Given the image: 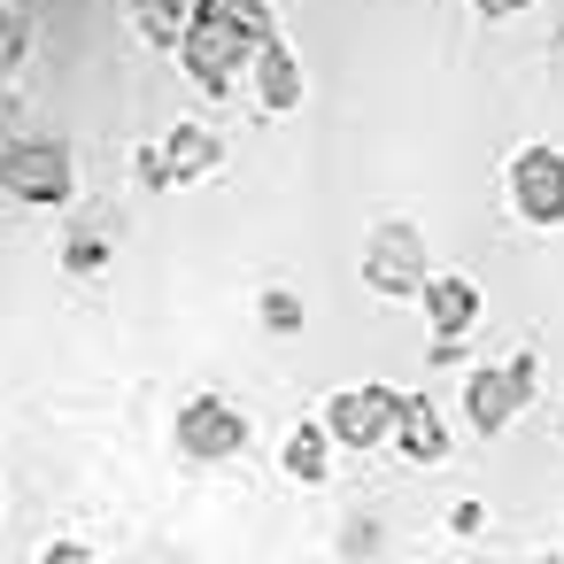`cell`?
I'll list each match as a JSON object with an SVG mask.
<instances>
[{"label": "cell", "instance_id": "cell-1", "mask_svg": "<svg viewBox=\"0 0 564 564\" xmlns=\"http://www.w3.org/2000/svg\"><path fill=\"white\" fill-rule=\"evenodd\" d=\"M70 194H78V155L63 132H9L0 140V202L63 209Z\"/></svg>", "mask_w": 564, "mask_h": 564}, {"label": "cell", "instance_id": "cell-2", "mask_svg": "<svg viewBox=\"0 0 564 564\" xmlns=\"http://www.w3.org/2000/svg\"><path fill=\"white\" fill-rule=\"evenodd\" d=\"M256 24H240V17H225V9H194V24H186V40H178V70L202 86V94H232V86H248V63H256Z\"/></svg>", "mask_w": 564, "mask_h": 564}, {"label": "cell", "instance_id": "cell-3", "mask_svg": "<svg viewBox=\"0 0 564 564\" xmlns=\"http://www.w3.org/2000/svg\"><path fill=\"white\" fill-rule=\"evenodd\" d=\"M533 394H541V356L533 348H518L502 364H471L464 371V425L479 441H495V433H510L533 410Z\"/></svg>", "mask_w": 564, "mask_h": 564}, {"label": "cell", "instance_id": "cell-4", "mask_svg": "<svg viewBox=\"0 0 564 564\" xmlns=\"http://www.w3.org/2000/svg\"><path fill=\"white\" fill-rule=\"evenodd\" d=\"M356 271H364V286H371L379 302H417L425 279H433V248H425V232H417L410 217H379V225L364 232Z\"/></svg>", "mask_w": 564, "mask_h": 564}, {"label": "cell", "instance_id": "cell-5", "mask_svg": "<svg viewBox=\"0 0 564 564\" xmlns=\"http://www.w3.org/2000/svg\"><path fill=\"white\" fill-rule=\"evenodd\" d=\"M248 441H256V425H248V410L225 402V394H186L178 417H171V448H178V464H202V471L240 464Z\"/></svg>", "mask_w": 564, "mask_h": 564}, {"label": "cell", "instance_id": "cell-6", "mask_svg": "<svg viewBox=\"0 0 564 564\" xmlns=\"http://www.w3.org/2000/svg\"><path fill=\"white\" fill-rule=\"evenodd\" d=\"M502 202H510L518 225H533V232H564V148H549V140L518 148L510 171H502Z\"/></svg>", "mask_w": 564, "mask_h": 564}, {"label": "cell", "instance_id": "cell-7", "mask_svg": "<svg viewBox=\"0 0 564 564\" xmlns=\"http://www.w3.org/2000/svg\"><path fill=\"white\" fill-rule=\"evenodd\" d=\"M402 402H410V394H394V387H379V379H364V387H340V394L325 402V425H333V441H340V448H356V456H371V448H394V425H402Z\"/></svg>", "mask_w": 564, "mask_h": 564}, {"label": "cell", "instance_id": "cell-8", "mask_svg": "<svg viewBox=\"0 0 564 564\" xmlns=\"http://www.w3.org/2000/svg\"><path fill=\"white\" fill-rule=\"evenodd\" d=\"M248 101H256L263 117H294V109L310 101V70H302V55H294L279 32H263V40H256V63H248Z\"/></svg>", "mask_w": 564, "mask_h": 564}, {"label": "cell", "instance_id": "cell-9", "mask_svg": "<svg viewBox=\"0 0 564 564\" xmlns=\"http://www.w3.org/2000/svg\"><path fill=\"white\" fill-rule=\"evenodd\" d=\"M155 148H163V171H171V186H194V178L225 171V132H217V124H202V117L171 124Z\"/></svg>", "mask_w": 564, "mask_h": 564}, {"label": "cell", "instance_id": "cell-10", "mask_svg": "<svg viewBox=\"0 0 564 564\" xmlns=\"http://www.w3.org/2000/svg\"><path fill=\"white\" fill-rule=\"evenodd\" d=\"M417 310H425V325H433V340H471V325H479V286L471 279H456V271H433L425 279V294H417Z\"/></svg>", "mask_w": 564, "mask_h": 564}, {"label": "cell", "instance_id": "cell-11", "mask_svg": "<svg viewBox=\"0 0 564 564\" xmlns=\"http://www.w3.org/2000/svg\"><path fill=\"white\" fill-rule=\"evenodd\" d=\"M448 410L441 402H425V394H410L402 402V425H394V456L402 464H417V471H433V464H448Z\"/></svg>", "mask_w": 564, "mask_h": 564}, {"label": "cell", "instance_id": "cell-12", "mask_svg": "<svg viewBox=\"0 0 564 564\" xmlns=\"http://www.w3.org/2000/svg\"><path fill=\"white\" fill-rule=\"evenodd\" d=\"M333 425L325 417H302V425H286V441H279V471L286 479H302V487H325L333 479Z\"/></svg>", "mask_w": 564, "mask_h": 564}, {"label": "cell", "instance_id": "cell-13", "mask_svg": "<svg viewBox=\"0 0 564 564\" xmlns=\"http://www.w3.org/2000/svg\"><path fill=\"white\" fill-rule=\"evenodd\" d=\"M194 9H202V0H132V32H140L148 47L178 55V40H186V24H194Z\"/></svg>", "mask_w": 564, "mask_h": 564}, {"label": "cell", "instance_id": "cell-14", "mask_svg": "<svg viewBox=\"0 0 564 564\" xmlns=\"http://www.w3.org/2000/svg\"><path fill=\"white\" fill-rule=\"evenodd\" d=\"M256 317H263V333H279V340H294L310 310H302V294H294V286H263V294H256Z\"/></svg>", "mask_w": 564, "mask_h": 564}, {"label": "cell", "instance_id": "cell-15", "mask_svg": "<svg viewBox=\"0 0 564 564\" xmlns=\"http://www.w3.org/2000/svg\"><path fill=\"white\" fill-rule=\"evenodd\" d=\"M24 55H32V17H24V0H0V78H9Z\"/></svg>", "mask_w": 564, "mask_h": 564}, {"label": "cell", "instance_id": "cell-16", "mask_svg": "<svg viewBox=\"0 0 564 564\" xmlns=\"http://www.w3.org/2000/svg\"><path fill=\"white\" fill-rule=\"evenodd\" d=\"M101 263H109V240H101V232H70V248H63V271H70V279H94Z\"/></svg>", "mask_w": 564, "mask_h": 564}, {"label": "cell", "instance_id": "cell-17", "mask_svg": "<svg viewBox=\"0 0 564 564\" xmlns=\"http://www.w3.org/2000/svg\"><path fill=\"white\" fill-rule=\"evenodd\" d=\"M132 171H140V186H148V194H171V171H163V148H140V163H132Z\"/></svg>", "mask_w": 564, "mask_h": 564}, {"label": "cell", "instance_id": "cell-18", "mask_svg": "<svg viewBox=\"0 0 564 564\" xmlns=\"http://www.w3.org/2000/svg\"><path fill=\"white\" fill-rule=\"evenodd\" d=\"M471 9H479L487 24H510V17H525V9H533V0H471Z\"/></svg>", "mask_w": 564, "mask_h": 564}, {"label": "cell", "instance_id": "cell-19", "mask_svg": "<svg viewBox=\"0 0 564 564\" xmlns=\"http://www.w3.org/2000/svg\"><path fill=\"white\" fill-rule=\"evenodd\" d=\"M556 425H564V410H556Z\"/></svg>", "mask_w": 564, "mask_h": 564}]
</instances>
